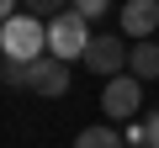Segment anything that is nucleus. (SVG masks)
Wrapping results in <instances>:
<instances>
[{
  "instance_id": "obj_4",
  "label": "nucleus",
  "mask_w": 159,
  "mask_h": 148,
  "mask_svg": "<svg viewBox=\"0 0 159 148\" xmlns=\"http://www.w3.org/2000/svg\"><path fill=\"white\" fill-rule=\"evenodd\" d=\"M127 58H133V42H127V37H96L90 53H85V69H90V74H106V80H117V74L127 69Z\"/></svg>"
},
{
  "instance_id": "obj_7",
  "label": "nucleus",
  "mask_w": 159,
  "mask_h": 148,
  "mask_svg": "<svg viewBox=\"0 0 159 148\" xmlns=\"http://www.w3.org/2000/svg\"><path fill=\"white\" fill-rule=\"evenodd\" d=\"M127 74L138 85L159 80V42H133V58H127Z\"/></svg>"
},
{
  "instance_id": "obj_9",
  "label": "nucleus",
  "mask_w": 159,
  "mask_h": 148,
  "mask_svg": "<svg viewBox=\"0 0 159 148\" xmlns=\"http://www.w3.org/2000/svg\"><path fill=\"white\" fill-rule=\"evenodd\" d=\"M0 80H6V90H32V63H11V58H0Z\"/></svg>"
},
{
  "instance_id": "obj_10",
  "label": "nucleus",
  "mask_w": 159,
  "mask_h": 148,
  "mask_svg": "<svg viewBox=\"0 0 159 148\" xmlns=\"http://www.w3.org/2000/svg\"><path fill=\"white\" fill-rule=\"evenodd\" d=\"M69 11H74V16H85V21H101V16H106V0H74Z\"/></svg>"
},
{
  "instance_id": "obj_1",
  "label": "nucleus",
  "mask_w": 159,
  "mask_h": 148,
  "mask_svg": "<svg viewBox=\"0 0 159 148\" xmlns=\"http://www.w3.org/2000/svg\"><path fill=\"white\" fill-rule=\"evenodd\" d=\"M0 58H11V63H37L48 58V27L37 16H11L6 27H0Z\"/></svg>"
},
{
  "instance_id": "obj_12",
  "label": "nucleus",
  "mask_w": 159,
  "mask_h": 148,
  "mask_svg": "<svg viewBox=\"0 0 159 148\" xmlns=\"http://www.w3.org/2000/svg\"><path fill=\"white\" fill-rule=\"evenodd\" d=\"M11 16H21V11H16V0H0V27H6Z\"/></svg>"
},
{
  "instance_id": "obj_6",
  "label": "nucleus",
  "mask_w": 159,
  "mask_h": 148,
  "mask_svg": "<svg viewBox=\"0 0 159 148\" xmlns=\"http://www.w3.org/2000/svg\"><path fill=\"white\" fill-rule=\"evenodd\" d=\"M32 90L48 95V101H58V95L69 90V63H58V58H37V63H32Z\"/></svg>"
},
{
  "instance_id": "obj_11",
  "label": "nucleus",
  "mask_w": 159,
  "mask_h": 148,
  "mask_svg": "<svg viewBox=\"0 0 159 148\" xmlns=\"http://www.w3.org/2000/svg\"><path fill=\"white\" fill-rule=\"evenodd\" d=\"M143 148H159V111L143 116Z\"/></svg>"
},
{
  "instance_id": "obj_5",
  "label": "nucleus",
  "mask_w": 159,
  "mask_h": 148,
  "mask_svg": "<svg viewBox=\"0 0 159 148\" xmlns=\"http://www.w3.org/2000/svg\"><path fill=\"white\" fill-rule=\"evenodd\" d=\"M117 27H122V37L148 42L159 32V0H127V6L117 11Z\"/></svg>"
},
{
  "instance_id": "obj_8",
  "label": "nucleus",
  "mask_w": 159,
  "mask_h": 148,
  "mask_svg": "<svg viewBox=\"0 0 159 148\" xmlns=\"http://www.w3.org/2000/svg\"><path fill=\"white\" fill-rule=\"evenodd\" d=\"M74 148H127V137L117 127H85V132L74 137Z\"/></svg>"
},
{
  "instance_id": "obj_2",
  "label": "nucleus",
  "mask_w": 159,
  "mask_h": 148,
  "mask_svg": "<svg viewBox=\"0 0 159 148\" xmlns=\"http://www.w3.org/2000/svg\"><path fill=\"white\" fill-rule=\"evenodd\" d=\"M90 27H85V16H74V11H58L53 21H48V58H58V63H74V58H85L90 53Z\"/></svg>"
},
{
  "instance_id": "obj_3",
  "label": "nucleus",
  "mask_w": 159,
  "mask_h": 148,
  "mask_svg": "<svg viewBox=\"0 0 159 148\" xmlns=\"http://www.w3.org/2000/svg\"><path fill=\"white\" fill-rule=\"evenodd\" d=\"M101 111H106L111 122H133V116L143 111V85L133 80V74L106 80V90H101Z\"/></svg>"
}]
</instances>
